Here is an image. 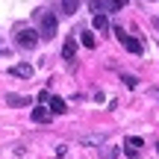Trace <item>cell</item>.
<instances>
[{"label":"cell","mask_w":159,"mask_h":159,"mask_svg":"<svg viewBox=\"0 0 159 159\" xmlns=\"http://www.w3.org/2000/svg\"><path fill=\"white\" fill-rule=\"evenodd\" d=\"M56 30H59L56 15H53V12H44V15H41V21H39V39H53V35H56Z\"/></svg>","instance_id":"1"},{"label":"cell","mask_w":159,"mask_h":159,"mask_svg":"<svg viewBox=\"0 0 159 159\" xmlns=\"http://www.w3.org/2000/svg\"><path fill=\"white\" fill-rule=\"evenodd\" d=\"M115 35L121 39V44H124V47H127L130 53H136V56H142V53H144V44H142V41L136 39V35H127V33H124L121 27H115Z\"/></svg>","instance_id":"2"},{"label":"cell","mask_w":159,"mask_h":159,"mask_svg":"<svg viewBox=\"0 0 159 159\" xmlns=\"http://www.w3.org/2000/svg\"><path fill=\"white\" fill-rule=\"evenodd\" d=\"M39 33H35V30H21V33H18V44L24 47V50H35V47H39Z\"/></svg>","instance_id":"3"},{"label":"cell","mask_w":159,"mask_h":159,"mask_svg":"<svg viewBox=\"0 0 159 159\" xmlns=\"http://www.w3.org/2000/svg\"><path fill=\"white\" fill-rule=\"evenodd\" d=\"M142 144H144V142H142V136H130V139H127V156L133 159V156L139 153V148H142Z\"/></svg>","instance_id":"4"},{"label":"cell","mask_w":159,"mask_h":159,"mask_svg":"<svg viewBox=\"0 0 159 159\" xmlns=\"http://www.w3.org/2000/svg\"><path fill=\"white\" fill-rule=\"evenodd\" d=\"M33 121H39V124H41V121H50V109H47L44 103L35 106V109H33Z\"/></svg>","instance_id":"5"},{"label":"cell","mask_w":159,"mask_h":159,"mask_svg":"<svg viewBox=\"0 0 159 159\" xmlns=\"http://www.w3.org/2000/svg\"><path fill=\"white\" fill-rule=\"evenodd\" d=\"M47 103H50V106H47V109H50L53 115H62V112H65V100H62V97H50V100H47Z\"/></svg>","instance_id":"6"},{"label":"cell","mask_w":159,"mask_h":159,"mask_svg":"<svg viewBox=\"0 0 159 159\" xmlns=\"http://www.w3.org/2000/svg\"><path fill=\"white\" fill-rule=\"evenodd\" d=\"M9 74L12 77H21V80H30V77H33V68H30V65H21V68H12Z\"/></svg>","instance_id":"7"},{"label":"cell","mask_w":159,"mask_h":159,"mask_svg":"<svg viewBox=\"0 0 159 159\" xmlns=\"http://www.w3.org/2000/svg\"><path fill=\"white\" fill-rule=\"evenodd\" d=\"M6 103H9V106H27L30 97H24V94H9V97H6Z\"/></svg>","instance_id":"8"},{"label":"cell","mask_w":159,"mask_h":159,"mask_svg":"<svg viewBox=\"0 0 159 159\" xmlns=\"http://www.w3.org/2000/svg\"><path fill=\"white\" fill-rule=\"evenodd\" d=\"M74 53H77V41H65V44H62V56L65 59H74Z\"/></svg>","instance_id":"9"},{"label":"cell","mask_w":159,"mask_h":159,"mask_svg":"<svg viewBox=\"0 0 159 159\" xmlns=\"http://www.w3.org/2000/svg\"><path fill=\"white\" fill-rule=\"evenodd\" d=\"M77 9H80V0H62V12L65 15H74Z\"/></svg>","instance_id":"10"},{"label":"cell","mask_w":159,"mask_h":159,"mask_svg":"<svg viewBox=\"0 0 159 159\" xmlns=\"http://www.w3.org/2000/svg\"><path fill=\"white\" fill-rule=\"evenodd\" d=\"M94 27L100 30V33H106V30H109V21H106V15H94Z\"/></svg>","instance_id":"11"},{"label":"cell","mask_w":159,"mask_h":159,"mask_svg":"<svg viewBox=\"0 0 159 159\" xmlns=\"http://www.w3.org/2000/svg\"><path fill=\"white\" fill-rule=\"evenodd\" d=\"M83 44H85V47H97V39H94L91 30H85V33H83Z\"/></svg>","instance_id":"12"},{"label":"cell","mask_w":159,"mask_h":159,"mask_svg":"<svg viewBox=\"0 0 159 159\" xmlns=\"http://www.w3.org/2000/svg\"><path fill=\"white\" fill-rule=\"evenodd\" d=\"M106 9H112V12L124 9V0H106Z\"/></svg>","instance_id":"13"},{"label":"cell","mask_w":159,"mask_h":159,"mask_svg":"<svg viewBox=\"0 0 159 159\" xmlns=\"http://www.w3.org/2000/svg\"><path fill=\"white\" fill-rule=\"evenodd\" d=\"M121 80H124V83H127V85H130V89H136V85H139V80H136V77H130V74H124V77H121Z\"/></svg>","instance_id":"14"},{"label":"cell","mask_w":159,"mask_h":159,"mask_svg":"<svg viewBox=\"0 0 159 159\" xmlns=\"http://www.w3.org/2000/svg\"><path fill=\"white\" fill-rule=\"evenodd\" d=\"M156 27H159V18H156Z\"/></svg>","instance_id":"15"},{"label":"cell","mask_w":159,"mask_h":159,"mask_svg":"<svg viewBox=\"0 0 159 159\" xmlns=\"http://www.w3.org/2000/svg\"><path fill=\"white\" fill-rule=\"evenodd\" d=\"M156 150H159V144H156Z\"/></svg>","instance_id":"16"},{"label":"cell","mask_w":159,"mask_h":159,"mask_svg":"<svg viewBox=\"0 0 159 159\" xmlns=\"http://www.w3.org/2000/svg\"><path fill=\"white\" fill-rule=\"evenodd\" d=\"M156 94H159V91H156Z\"/></svg>","instance_id":"17"}]
</instances>
